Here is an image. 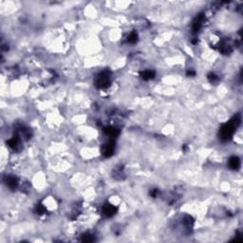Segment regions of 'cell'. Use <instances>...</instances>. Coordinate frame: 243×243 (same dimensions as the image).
I'll return each mask as SVG.
<instances>
[{
    "instance_id": "6da1fadb",
    "label": "cell",
    "mask_w": 243,
    "mask_h": 243,
    "mask_svg": "<svg viewBox=\"0 0 243 243\" xmlns=\"http://www.w3.org/2000/svg\"><path fill=\"white\" fill-rule=\"evenodd\" d=\"M234 128H235V125L232 123L223 125L222 128L220 129L221 138L223 140H228L229 138H231V136H232V134L234 133Z\"/></svg>"
},
{
    "instance_id": "52a82bcc",
    "label": "cell",
    "mask_w": 243,
    "mask_h": 243,
    "mask_svg": "<svg viewBox=\"0 0 243 243\" xmlns=\"http://www.w3.org/2000/svg\"><path fill=\"white\" fill-rule=\"evenodd\" d=\"M7 183L11 189H14V188L17 186V179L14 177H9L8 180H7Z\"/></svg>"
},
{
    "instance_id": "9c48e42d",
    "label": "cell",
    "mask_w": 243,
    "mask_h": 243,
    "mask_svg": "<svg viewBox=\"0 0 243 243\" xmlns=\"http://www.w3.org/2000/svg\"><path fill=\"white\" fill-rule=\"evenodd\" d=\"M137 34L135 32H132L129 36H128V41L130 42V43H134V42L137 41Z\"/></svg>"
},
{
    "instance_id": "ba28073f",
    "label": "cell",
    "mask_w": 243,
    "mask_h": 243,
    "mask_svg": "<svg viewBox=\"0 0 243 243\" xmlns=\"http://www.w3.org/2000/svg\"><path fill=\"white\" fill-rule=\"evenodd\" d=\"M142 76L144 80H149V79H152L154 77V72L151 70H146L142 73Z\"/></svg>"
},
{
    "instance_id": "3957f363",
    "label": "cell",
    "mask_w": 243,
    "mask_h": 243,
    "mask_svg": "<svg viewBox=\"0 0 243 243\" xmlns=\"http://www.w3.org/2000/svg\"><path fill=\"white\" fill-rule=\"evenodd\" d=\"M103 154L106 157H109L113 154V151H114V144L112 143H107L106 144L104 147H103Z\"/></svg>"
},
{
    "instance_id": "7a4b0ae2",
    "label": "cell",
    "mask_w": 243,
    "mask_h": 243,
    "mask_svg": "<svg viewBox=\"0 0 243 243\" xmlns=\"http://www.w3.org/2000/svg\"><path fill=\"white\" fill-rule=\"evenodd\" d=\"M96 84L99 88H106L109 85V76L106 72H103L97 77Z\"/></svg>"
},
{
    "instance_id": "277c9868",
    "label": "cell",
    "mask_w": 243,
    "mask_h": 243,
    "mask_svg": "<svg viewBox=\"0 0 243 243\" xmlns=\"http://www.w3.org/2000/svg\"><path fill=\"white\" fill-rule=\"evenodd\" d=\"M115 211H116V209H115L114 206L112 205H106L104 209H103V212H104V214L106 216V217H111L115 214Z\"/></svg>"
},
{
    "instance_id": "8992f818",
    "label": "cell",
    "mask_w": 243,
    "mask_h": 243,
    "mask_svg": "<svg viewBox=\"0 0 243 243\" xmlns=\"http://www.w3.org/2000/svg\"><path fill=\"white\" fill-rule=\"evenodd\" d=\"M105 132L110 137H116L119 134V130L117 128H115V127H110V126L106 127V128L105 129Z\"/></svg>"
},
{
    "instance_id": "5b68a950",
    "label": "cell",
    "mask_w": 243,
    "mask_h": 243,
    "mask_svg": "<svg viewBox=\"0 0 243 243\" xmlns=\"http://www.w3.org/2000/svg\"><path fill=\"white\" fill-rule=\"evenodd\" d=\"M229 165L231 168L233 169H238L240 165V161L238 157H233L231 158L230 161H229Z\"/></svg>"
}]
</instances>
